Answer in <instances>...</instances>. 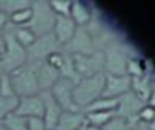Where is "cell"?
Wrapping results in <instances>:
<instances>
[{"mask_svg": "<svg viewBox=\"0 0 155 130\" xmlns=\"http://www.w3.org/2000/svg\"><path fill=\"white\" fill-rule=\"evenodd\" d=\"M41 62H27L20 68L9 73V79L17 98L34 96L41 93L37 81V68Z\"/></svg>", "mask_w": 155, "mask_h": 130, "instance_id": "6da1fadb", "label": "cell"}, {"mask_svg": "<svg viewBox=\"0 0 155 130\" xmlns=\"http://www.w3.org/2000/svg\"><path fill=\"white\" fill-rule=\"evenodd\" d=\"M106 84V73H101L92 77H84L73 88V102L81 112L88 107L93 101L99 99L104 92Z\"/></svg>", "mask_w": 155, "mask_h": 130, "instance_id": "7a4b0ae2", "label": "cell"}, {"mask_svg": "<svg viewBox=\"0 0 155 130\" xmlns=\"http://www.w3.org/2000/svg\"><path fill=\"white\" fill-rule=\"evenodd\" d=\"M5 42L3 54L0 56V73H12L27 63V50H25L12 36V31H6L2 36Z\"/></svg>", "mask_w": 155, "mask_h": 130, "instance_id": "3957f363", "label": "cell"}, {"mask_svg": "<svg viewBox=\"0 0 155 130\" xmlns=\"http://www.w3.org/2000/svg\"><path fill=\"white\" fill-rule=\"evenodd\" d=\"M129 50H130V47L127 44L115 42L102 51L104 53V73L106 74L126 76V63L130 57H134Z\"/></svg>", "mask_w": 155, "mask_h": 130, "instance_id": "277c9868", "label": "cell"}, {"mask_svg": "<svg viewBox=\"0 0 155 130\" xmlns=\"http://www.w3.org/2000/svg\"><path fill=\"white\" fill-rule=\"evenodd\" d=\"M31 9H33V17H31V22L28 23V28L37 37L53 31L56 14L50 8L48 2H42V0L31 2Z\"/></svg>", "mask_w": 155, "mask_h": 130, "instance_id": "5b68a950", "label": "cell"}, {"mask_svg": "<svg viewBox=\"0 0 155 130\" xmlns=\"http://www.w3.org/2000/svg\"><path fill=\"white\" fill-rule=\"evenodd\" d=\"M73 63L74 70L79 76V79L84 77H92L96 74L104 73V53L96 51L93 54H73Z\"/></svg>", "mask_w": 155, "mask_h": 130, "instance_id": "8992f818", "label": "cell"}, {"mask_svg": "<svg viewBox=\"0 0 155 130\" xmlns=\"http://www.w3.org/2000/svg\"><path fill=\"white\" fill-rule=\"evenodd\" d=\"M61 51V45L58 44L53 33L39 36L34 44L27 48V62H44L50 54Z\"/></svg>", "mask_w": 155, "mask_h": 130, "instance_id": "52a82bcc", "label": "cell"}, {"mask_svg": "<svg viewBox=\"0 0 155 130\" xmlns=\"http://www.w3.org/2000/svg\"><path fill=\"white\" fill-rule=\"evenodd\" d=\"M61 51L67 54H93L96 53V47H95V42H93V37L90 36V33L87 31L85 27H78L76 31H74V36L71 37V41L68 44H65Z\"/></svg>", "mask_w": 155, "mask_h": 130, "instance_id": "ba28073f", "label": "cell"}, {"mask_svg": "<svg viewBox=\"0 0 155 130\" xmlns=\"http://www.w3.org/2000/svg\"><path fill=\"white\" fill-rule=\"evenodd\" d=\"M73 88H74V82L65 79V77H59L58 82L48 90L53 99L59 104L62 112H81L73 102Z\"/></svg>", "mask_w": 155, "mask_h": 130, "instance_id": "9c48e42d", "label": "cell"}, {"mask_svg": "<svg viewBox=\"0 0 155 130\" xmlns=\"http://www.w3.org/2000/svg\"><path fill=\"white\" fill-rule=\"evenodd\" d=\"M144 104L143 101H140L134 93L132 90L130 92H127L126 95H123L121 98H118V109H116L115 115L118 116H123V118H126L129 121V124H130V127L134 128L138 122L137 119V115L140 112V109L143 107Z\"/></svg>", "mask_w": 155, "mask_h": 130, "instance_id": "30bf717a", "label": "cell"}, {"mask_svg": "<svg viewBox=\"0 0 155 130\" xmlns=\"http://www.w3.org/2000/svg\"><path fill=\"white\" fill-rule=\"evenodd\" d=\"M132 87V77L129 76H113L106 74V84H104V92L102 98H121L127 92H130Z\"/></svg>", "mask_w": 155, "mask_h": 130, "instance_id": "8fae6325", "label": "cell"}, {"mask_svg": "<svg viewBox=\"0 0 155 130\" xmlns=\"http://www.w3.org/2000/svg\"><path fill=\"white\" fill-rule=\"evenodd\" d=\"M14 113L19 116H23V118H33V116L44 118V101L41 95L19 98V104Z\"/></svg>", "mask_w": 155, "mask_h": 130, "instance_id": "7c38bea8", "label": "cell"}, {"mask_svg": "<svg viewBox=\"0 0 155 130\" xmlns=\"http://www.w3.org/2000/svg\"><path fill=\"white\" fill-rule=\"evenodd\" d=\"M39 95H41V98L44 101V122H45V127H47V130H54L61 115H62V109L53 99V96L50 95V92H41Z\"/></svg>", "mask_w": 155, "mask_h": 130, "instance_id": "4fadbf2b", "label": "cell"}, {"mask_svg": "<svg viewBox=\"0 0 155 130\" xmlns=\"http://www.w3.org/2000/svg\"><path fill=\"white\" fill-rule=\"evenodd\" d=\"M76 25L74 22L70 19V17H64V16H56V20H54V27H53V33L58 44L61 45V48L68 44L71 41V37L74 36V31H76Z\"/></svg>", "mask_w": 155, "mask_h": 130, "instance_id": "5bb4252c", "label": "cell"}, {"mask_svg": "<svg viewBox=\"0 0 155 130\" xmlns=\"http://www.w3.org/2000/svg\"><path fill=\"white\" fill-rule=\"evenodd\" d=\"M59 77H61L59 71L56 68H53L51 65H48L45 60L39 63L37 81H39V88H41V92H48V90L58 82Z\"/></svg>", "mask_w": 155, "mask_h": 130, "instance_id": "9a60e30c", "label": "cell"}, {"mask_svg": "<svg viewBox=\"0 0 155 130\" xmlns=\"http://www.w3.org/2000/svg\"><path fill=\"white\" fill-rule=\"evenodd\" d=\"M70 19L74 22L76 27H87L92 20V9L87 3L79 0H71V9H70Z\"/></svg>", "mask_w": 155, "mask_h": 130, "instance_id": "2e32d148", "label": "cell"}, {"mask_svg": "<svg viewBox=\"0 0 155 130\" xmlns=\"http://www.w3.org/2000/svg\"><path fill=\"white\" fill-rule=\"evenodd\" d=\"M85 122V115L82 112H62L54 130H78Z\"/></svg>", "mask_w": 155, "mask_h": 130, "instance_id": "e0dca14e", "label": "cell"}, {"mask_svg": "<svg viewBox=\"0 0 155 130\" xmlns=\"http://www.w3.org/2000/svg\"><path fill=\"white\" fill-rule=\"evenodd\" d=\"M130 90H132V93H134L140 101L146 102L147 98H149L150 93H152V84H150V79L147 77V74L141 76V77H134Z\"/></svg>", "mask_w": 155, "mask_h": 130, "instance_id": "ac0fdd59", "label": "cell"}, {"mask_svg": "<svg viewBox=\"0 0 155 130\" xmlns=\"http://www.w3.org/2000/svg\"><path fill=\"white\" fill-rule=\"evenodd\" d=\"M118 109V99L116 98H99L93 101L88 107L82 110V113H95V112H116Z\"/></svg>", "mask_w": 155, "mask_h": 130, "instance_id": "d6986e66", "label": "cell"}, {"mask_svg": "<svg viewBox=\"0 0 155 130\" xmlns=\"http://www.w3.org/2000/svg\"><path fill=\"white\" fill-rule=\"evenodd\" d=\"M64 53V51H62ZM59 74L61 77H65V79H70L71 82L78 84L81 79H79V76H78L76 70H74V63H73V57L71 54H67V53H64V62H62V67L59 70Z\"/></svg>", "mask_w": 155, "mask_h": 130, "instance_id": "ffe728a7", "label": "cell"}, {"mask_svg": "<svg viewBox=\"0 0 155 130\" xmlns=\"http://www.w3.org/2000/svg\"><path fill=\"white\" fill-rule=\"evenodd\" d=\"M84 115H85V122L88 125L102 128L110 121V118L115 116V112H95V113H84Z\"/></svg>", "mask_w": 155, "mask_h": 130, "instance_id": "44dd1931", "label": "cell"}, {"mask_svg": "<svg viewBox=\"0 0 155 130\" xmlns=\"http://www.w3.org/2000/svg\"><path fill=\"white\" fill-rule=\"evenodd\" d=\"M12 36H14V39L16 41L27 50V48H30L33 44H34V41L37 39V36L28 28V27H19V28H16L14 31H12Z\"/></svg>", "mask_w": 155, "mask_h": 130, "instance_id": "7402d4cb", "label": "cell"}, {"mask_svg": "<svg viewBox=\"0 0 155 130\" xmlns=\"http://www.w3.org/2000/svg\"><path fill=\"white\" fill-rule=\"evenodd\" d=\"M0 124H2L6 130H27V118L16 115L14 112L6 115L5 118L0 121Z\"/></svg>", "mask_w": 155, "mask_h": 130, "instance_id": "603a6c76", "label": "cell"}, {"mask_svg": "<svg viewBox=\"0 0 155 130\" xmlns=\"http://www.w3.org/2000/svg\"><path fill=\"white\" fill-rule=\"evenodd\" d=\"M9 17V22L17 25V27H28V23L31 22V17H33V9L31 6L28 8H23V9H19L16 12L8 16Z\"/></svg>", "mask_w": 155, "mask_h": 130, "instance_id": "cb8c5ba5", "label": "cell"}, {"mask_svg": "<svg viewBox=\"0 0 155 130\" xmlns=\"http://www.w3.org/2000/svg\"><path fill=\"white\" fill-rule=\"evenodd\" d=\"M50 8L53 9L56 16L70 17V9H71V0H48Z\"/></svg>", "mask_w": 155, "mask_h": 130, "instance_id": "d4e9b609", "label": "cell"}, {"mask_svg": "<svg viewBox=\"0 0 155 130\" xmlns=\"http://www.w3.org/2000/svg\"><path fill=\"white\" fill-rule=\"evenodd\" d=\"M19 104V98L17 96H8V98H3L0 96V121H2L6 115L12 113L16 110Z\"/></svg>", "mask_w": 155, "mask_h": 130, "instance_id": "484cf974", "label": "cell"}, {"mask_svg": "<svg viewBox=\"0 0 155 130\" xmlns=\"http://www.w3.org/2000/svg\"><path fill=\"white\" fill-rule=\"evenodd\" d=\"M28 6H31V2L28 0H3V2H0V9H3L8 16Z\"/></svg>", "mask_w": 155, "mask_h": 130, "instance_id": "4316f807", "label": "cell"}, {"mask_svg": "<svg viewBox=\"0 0 155 130\" xmlns=\"http://www.w3.org/2000/svg\"><path fill=\"white\" fill-rule=\"evenodd\" d=\"M130 124H129V121L126 118H123V116H118L115 115L113 118H110V121L102 127L101 130H130Z\"/></svg>", "mask_w": 155, "mask_h": 130, "instance_id": "83f0119b", "label": "cell"}, {"mask_svg": "<svg viewBox=\"0 0 155 130\" xmlns=\"http://www.w3.org/2000/svg\"><path fill=\"white\" fill-rule=\"evenodd\" d=\"M0 96L8 98V96H16L14 88H12L11 79L8 73H0Z\"/></svg>", "mask_w": 155, "mask_h": 130, "instance_id": "f1b7e54d", "label": "cell"}, {"mask_svg": "<svg viewBox=\"0 0 155 130\" xmlns=\"http://www.w3.org/2000/svg\"><path fill=\"white\" fill-rule=\"evenodd\" d=\"M137 119L141 121V122H147V124L153 122L155 121V109L147 106V104H144V106L140 109V112L137 115Z\"/></svg>", "mask_w": 155, "mask_h": 130, "instance_id": "f546056e", "label": "cell"}, {"mask_svg": "<svg viewBox=\"0 0 155 130\" xmlns=\"http://www.w3.org/2000/svg\"><path fill=\"white\" fill-rule=\"evenodd\" d=\"M45 62L59 71L61 67H62V62H64V53H62V51H56V53L50 54V56L45 59Z\"/></svg>", "mask_w": 155, "mask_h": 130, "instance_id": "4dcf8cb0", "label": "cell"}, {"mask_svg": "<svg viewBox=\"0 0 155 130\" xmlns=\"http://www.w3.org/2000/svg\"><path fill=\"white\" fill-rule=\"evenodd\" d=\"M27 130H47L44 118H37V116L27 118Z\"/></svg>", "mask_w": 155, "mask_h": 130, "instance_id": "1f68e13d", "label": "cell"}, {"mask_svg": "<svg viewBox=\"0 0 155 130\" xmlns=\"http://www.w3.org/2000/svg\"><path fill=\"white\" fill-rule=\"evenodd\" d=\"M8 23H9L8 14H6L3 9H0V37L3 36V33H5V30H6V27H8Z\"/></svg>", "mask_w": 155, "mask_h": 130, "instance_id": "d6a6232c", "label": "cell"}, {"mask_svg": "<svg viewBox=\"0 0 155 130\" xmlns=\"http://www.w3.org/2000/svg\"><path fill=\"white\" fill-rule=\"evenodd\" d=\"M146 104H147V106H150V107H153V109H155V90H152V93H150V96L147 98Z\"/></svg>", "mask_w": 155, "mask_h": 130, "instance_id": "836d02e7", "label": "cell"}, {"mask_svg": "<svg viewBox=\"0 0 155 130\" xmlns=\"http://www.w3.org/2000/svg\"><path fill=\"white\" fill-rule=\"evenodd\" d=\"M3 50H5V42H3V39L0 37V56L3 54Z\"/></svg>", "mask_w": 155, "mask_h": 130, "instance_id": "e575fe53", "label": "cell"}, {"mask_svg": "<svg viewBox=\"0 0 155 130\" xmlns=\"http://www.w3.org/2000/svg\"><path fill=\"white\" fill-rule=\"evenodd\" d=\"M87 130H101V128H98V127H93V125H88V124H87Z\"/></svg>", "mask_w": 155, "mask_h": 130, "instance_id": "d590c367", "label": "cell"}, {"mask_svg": "<svg viewBox=\"0 0 155 130\" xmlns=\"http://www.w3.org/2000/svg\"><path fill=\"white\" fill-rule=\"evenodd\" d=\"M147 128H149V130H155V121H153V122H150Z\"/></svg>", "mask_w": 155, "mask_h": 130, "instance_id": "8d00e7d4", "label": "cell"}, {"mask_svg": "<svg viewBox=\"0 0 155 130\" xmlns=\"http://www.w3.org/2000/svg\"><path fill=\"white\" fill-rule=\"evenodd\" d=\"M78 130H87V122H84V124H82L79 128H78Z\"/></svg>", "mask_w": 155, "mask_h": 130, "instance_id": "74e56055", "label": "cell"}, {"mask_svg": "<svg viewBox=\"0 0 155 130\" xmlns=\"http://www.w3.org/2000/svg\"><path fill=\"white\" fill-rule=\"evenodd\" d=\"M0 130H6V128H5V127H3L2 124H0Z\"/></svg>", "mask_w": 155, "mask_h": 130, "instance_id": "f35d334b", "label": "cell"}]
</instances>
